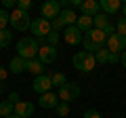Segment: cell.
I'll list each match as a JSON object with an SVG mask.
<instances>
[{"mask_svg":"<svg viewBox=\"0 0 126 118\" xmlns=\"http://www.w3.org/2000/svg\"><path fill=\"white\" fill-rule=\"evenodd\" d=\"M122 13H124V17H126V2L122 4Z\"/></svg>","mask_w":126,"mask_h":118,"instance_id":"obj_40","label":"cell"},{"mask_svg":"<svg viewBox=\"0 0 126 118\" xmlns=\"http://www.w3.org/2000/svg\"><path fill=\"white\" fill-rule=\"evenodd\" d=\"M34 110H36V105L32 101H19V103H15V114L19 118H30L34 114Z\"/></svg>","mask_w":126,"mask_h":118,"instance_id":"obj_13","label":"cell"},{"mask_svg":"<svg viewBox=\"0 0 126 118\" xmlns=\"http://www.w3.org/2000/svg\"><path fill=\"white\" fill-rule=\"evenodd\" d=\"M11 114H15V103H11L9 99L0 101V118H6V116H11Z\"/></svg>","mask_w":126,"mask_h":118,"instance_id":"obj_21","label":"cell"},{"mask_svg":"<svg viewBox=\"0 0 126 118\" xmlns=\"http://www.w3.org/2000/svg\"><path fill=\"white\" fill-rule=\"evenodd\" d=\"M116 34L118 36H126V17H120L116 23Z\"/></svg>","mask_w":126,"mask_h":118,"instance_id":"obj_26","label":"cell"},{"mask_svg":"<svg viewBox=\"0 0 126 118\" xmlns=\"http://www.w3.org/2000/svg\"><path fill=\"white\" fill-rule=\"evenodd\" d=\"M59 19H61V23H63L65 27H69V25H76L78 15L74 13L72 9H61V13H59Z\"/></svg>","mask_w":126,"mask_h":118,"instance_id":"obj_15","label":"cell"},{"mask_svg":"<svg viewBox=\"0 0 126 118\" xmlns=\"http://www.w3.org/2000/svg\"><path fill=\"white\" fill-rule=\"evenodd\" d=\"M40 13H42V17L48 19V21L57 19L59 13H61V4H59V0H46L44 4L40 6Z\"/></svg>","mask_w":126,"mask_h":118,"instance_id":"obj_7","label":"cell"},{"mask_svg":"<svg viewBox=\"0 0 126 118\" xmlns=\"http://www.w3.org/2000/svg\"><path fill=\"white\" fill-rule=\"evenodd\" d=\"M105 44H107L105 49H107L109 53H122V51H124V49H122V38L118 36V34H113V36H109Z\"/></svg>","mask_w":126,"mask_h":118,"instance_id":"obj_17","label":"cell"},{"mask_svg":"<svg viewBox=\"0 0 126 118\" xmlns=\"http://www.w3.org/2000/svg\"><path fill=\"white\" fill-rule=\"evenodd\" d=\"M120 61V53H109V59H107V63H118Z\"/></svg>","mask_w":126,"mask_h":118,"instance_id":"obj_33","label":"cell"},{"mask_svg":"<svg viewBox=\"0 0 126 118\" xmlns=\"http://www.w3.org/2000/svg\"><path fill=\"white\" fill-rule=\"evenodd\" d=\"M50 27H53V32H59V30H65V25L61 23V19H59V17L50 21Z\"/></svg>","mask_w":126,"mask_h":118,"instance_id":"obj_30","label":"cell"},{"mask_svg":"<svg viewBox=\"0 0 126 118\" xmlns=\"http://www.w3.org/2000/svg\"><path fill=\"white\" fill-rule=\"evenodd\" d=\"M99 6H101V13H105L109 17V15H116L122 9V2L120 0H101Z\"/></svg>","mask_w":126,"mask_h":118,"instance_id":"obj_14","label":"cell"},{"mask_svg":"<svg viewBox=\"0 0 126 118\" xmlns=\"http://www.w3.org/2000/svg\"><path fill=\"white\" fill-rule=\"evenodd\" d=\"M6 118H19V116H17V114H11V116H6Z\"/></svg>","mask_w":126,"mask_h":118,"instance_id":"obj_41","label":"cell"},{"mask_svg":"<svg viewBox=\"0 0 126 118\" xmlns=\"http://www.w3.org/2000/svg\"><path fill=\"white\" fill-rule=\"evenodd\" d=\"M55 112H57L61 118H63V116H67V114H69V103H65V101H59V105L55 108Z\"/></svg>","mask_w":126,"mask_h":118,"instance_id":"obj_27","label":"cell"},{"mask_svg":"<svg viewBox=\"0 0 126 118\" xmlns=\"http://www.w3.org/2000/svg\"><path fill=\"white\" fill-rule=\"evenodd\" d=\"M15 49H17V55H19L21 59L30 61V59H38V51H40V44H38L36 38L23 36V38H19V40H17Z\"/></svg>","mask_w":126,"mask_h":118,"instance_id":"obj_2","label":"cell"},{"mask_svg":"<svg viewBox=\"0 0 126 118\" xmlns=\"http://www.w3.org/2000/svg\"><path fill=\"white\" fill-rule=\"evenodd\" d=\"M82 32L78 30L76 25H69V27H65L63 30V40L67 42V44H72V46H76V44H82Z\"/></svg>","mask_w":126,"mask_h":118,"instance_id":"obj_9","label":"cell"},{"mask_svg":"<svg viewBox=\"0 0 126 118\" xmlns=\"http://www.w3.org/2000/svg\"><path fill=\"white\" fill-rule=\"evenodd\" d=\"M38 105H40L42 110H55V108L59 105V97L55 95L53 91H50V93H44V95L38 97Z\"/></svg>","mask_w":126,"mask_h":118,"instance_id":"obj_11","label":"cell"},{"mask_svg":"<svg viewBox=\"0 0 126 118\" xmlns=\"http://www.w3.org/2000/svg\"><path fill=\"white\" fill-rule=\"evenodd\" d=\"M103 34H105V36H107V38H109V36H113V34H116V27H113L111 23H109V25H107V27H105V30H103Z\"/></svg>","mask_w":126,"mask_h":118,"instance_id":"obj_35","label":"cell"},{"mask_svg":"<svg viewBox=\"0 0 126 118\" xmlns=\"http://www.w3.org/2000/svg\"><path fill=\"white\" fill-rule=\"evenodd\" d=\"M120 38H122V49L126 51V36H120Z\"/></svg>","mask_w":126,"mask_h":118,"instance_id":"obj_39","label":"cell"},{"mask_svg":"<svg viewBox=\"0 0 126 118\" xmlns=\"http://www.w3.org/2000/svg\"><path fill=\"white\" fill-rule=\"evenodd\" d=\"M105 42H107V36L103 34V30H97V27H93V30H88V32L84 34V38H82V46H84L86 53H97L99 49H103Z\"/></svg>","mask_w":126,"mask_h":118,"instance_id":"obj_1","label":"cell"},{"mask_svg":"<svg viewBox=\"0 0 126 118\" xmlns=\"http://www.w3.org/2000/svg\"><path fill=\"white\" fill-rule=\"evenodd\" d=\"M76 27L80 30L82 34H86L88 30H93V17H86V15H80L76 21Z\"/></svg>","mask_w":126,"mask_h":118,"instance_id":"obj_19","label":"cell"},{"mask_svg":"<svg viewBox=\"0 0 126 118\" xmlns=\"http://www.w3.org/2000/svg\"><path fill=\"white\" fill-rule=\"evenodd\" d=\"M50 82H53V86H59L61 89L63 84H67V76L63 72H55V74H50Z\"/></svg>","mask_w":126,"mask_h":118,"instance_id":"obj_23","label":"cell"},{"mask_svg":"<svg viewBox=\"0 0 126 118\" xmlns=\"http://www.w3.org/2000/svg\"><path fill=\"white\" fill-rule=\"evenodd\" d=\"M109 25V17L105 13H99L93 17V27H97V30H105V27Z\"/></svg>","mask_w":126,"mask_h":118,"instance_id":"obj_20","label":"cell"},{"mask_svg":"<svg viewBox=\"0 0 126 118\" xmlns=\"http://www.w3.org/2000/svg\"><path fill=\"white\" fill-rule=\"evenodd\" d=\"M50 30H53V27H50V21L44 19V17H36V19H32V23H30V32L34 34L36 40L38 38H46Z\"/></svg>","mask_w":126,"mask_h":118,"instance_id":"obj_6","label":"cell"},{"mask_svg":"<svg viewBox=\"0 0 126 118\" xmlns=\"http://www.w3.org/2000/svg\"><path fill=\"white\" fill-rule=\"evenodd\" d=\"M116 118H124V116H116Z\"/></svg>","mask_w":126,"mask_h":118,"instance_id":"obj_42","label":"cell"},{"mask_svg":"<svg viewBox=\"0 0 126 118\" xmlns=\"http://www.w3.org/2000/svg\"><path fill=\"white\" fill-rule=\"evenodd\" d=\"M6 76H9V70H6V68H2V65H0V84H2V82L6 80Z\"/></svg>","mask_w":126,"mask_h":118,"instance_id":"obj_36","label":"cell"},{"mask_svg":"<svg viewBox=\"0 0 126 118\" xmlns=\"http://www.w3.org/2000/svg\"><path fill=\"white\" fill-rule=\"evenodd\" d=\"M72 65L78 70V72H93L94 68H97V59H94L93 53H86V51H78L76 55L72 57Z\"/></svg>","mask_w":126,"mask_h":118,"instance_id":"obj_3","label":"cell"},{"mask_svg":"<svg viewBox=\"0 0 126 118\" xmlns=\"http://www.w3.org/2000/svg\"><path fill=\"white\" fill-rule=\"evenodd\" d=\"M6 27H9V13L0 9V30H6Z\"/></svg>","mask_w":126,"mask_h":118,"instance_id":"obj_28","label":"cell"},{"mask_svg":"<svg viewBox=\"0 0 126 118\" xmlns=\"http://www.w3.org/2000/svg\"><path fill=\"white\" fill-rule=\"evenodd\" d=\"M17 9H19V11H25V13H30L32 0H19V2H17Z\"/></svg>","mask_w":126,"mask_h":118,"instance_id":"obj_29","label":"cell"},{"mask_svg":"<svg viewBox=\"0 0 126 118\" xmlns=\"http://www.w3.org/2000/svg\"><path fill=\"white\" fill-rule=\"evenodd\" d=\"M80 93H82V89H80V84H78V82H67V84H63L61 89H59L57 97H59V101L69 103V101L78 99V97H80Z\"/></svg>","mask_w":126,"mask_h":118,"instance_id":"obj_5","label":"cell"},{"mask_svg":"<svg viewBox=\"0 0 126 118\" xmlns=\"http://www.w3.org/2000/svg\"><path fill=\"white\" fill-rule=\"evenodd\" d=\"M94 59H97V63L105 65V63H107V59H109V51L105 49V46H103V49H99L97 53H94Z\"/></svg>","mask_w":126,"mask_h":118,"instance_id":"obj_24","label":"cell"},{"mask_svg":"<svg viewBox=\"0 0 126 118\" xmlns=\"http://www.w3.org/2000/svg\"><path fill=\"white\" fill-rule=\"evenodd\" d=\"M57 59V49L55 46H48V44H40V51H38V61H42L44 65L53 63Z\"/></svg>","mask_w":126,"mask_h":118,"instance_id":"obj_10","label":"cell"},{"mask_svg":"<svg viewBox=\"0 0 126 118\" xmlns=\"http://www.w3.org/2000/svg\"><path fill=\"white\" fill-rule=\"evenodd\" d=\"M9 101H11V103H19V93L17 91H11L9 93Z\"/></svg>","mask_w":126,"mask_h":118,"instance_id":"obj_34","label":"cell"},{"mask_svg":"<svg viewBox=\"0 0 126 118\" xmlns=\"http://www.w3.org/2000/svg\"><path fill=\"white\" fill-rule=\"evenodd\" d=\"M120 63L126 68V51H122V53H120Z\"/></svg>","mask_w":126,"mask_h":118,"instance_id":"obj_37","label":"cell"},{"mask_svg":"<svg viewBox=\"0 0 126 118\" xmlns=\"http://www.w3.org/2000/svg\"><path fill=\"white\" fill-rule=\"evenodd\" d=\"M2 9H4V11L6 9H13L15 11V9H17V2H15V0H2Z\"/></svg>","mask_w":126,"mask_h":118,"instance_id":"obj_32","label":"cell"},{"mask_svg":"<svg viewBox=\"0 0 126 118\" xmlns=\"http://www.w3.org/2000/svg\"><path fill=\"white\" fill-rule=\"evenodd\" d=\"M59 32H53V30H50L48 32V36H46V44L48 46H55V49H57V44H59Z\"/></svg>","mask_w":126,"mask_h":118,"instance_id":"obj_25","label":"cell"},{"mask_svg":"<svg viewBox=\"0 0 126 118\" xmlns=\"http://www.w3.org/2000/svg\"><path fill=\"white\" fill-rule=\"evenodd\" d=\"M13 42V32L9 27L6 30H0V49H6V46Z\"/></svg>","mask_w":126,"mask_h":118,"instance_id":"obj_22","label":"cell"},{"mask_svg":"<svg viewBox=\"0 0 126 118\" xmlns=\"http://www.w3.org/2000/svg\"><path fill=\"white\" fill-rule=\"evenodd\" d=\"M82 118H101V114L97 112V110L90 108V110H86V112H84V116H82Z\"/></svg>","mask_w":126,"mask_h":118,"instance_id":"obj_31","label":"cell"},{"mask_svg":"<svg viewBox=\"0 0 126 118\" xmlns=\"http://www.w3.org/2000/svg\"><path fill=\"white\" fill-rule=\"evenodd\" d=\"M9 72H13V74L25 72V59H21L19 55H15V57L11 59V63H9Z\"/></svg>","mask_w":126,"mask_h":118,"instance_id":"obj_18","label":"cell"},{"mask_svg":"<svg viewBox=\"0 0 126 118\" xmlns=\"http://www.w3.org/2000/svg\"><path fill=\"white\" fill-rule=\"evenodd\" d=\"M82 0H69V6H80Z\"/></svg>","mask_w":126,"mask_h":118,"instance_id":"obj_38","label":"cell"},{"mask_svg":"<svg viewBox=\"0 0 126 118\" xmlns=\"http://www.w3.org/2000/svg\"><path fill=\"white\" fill-rule=\"evenodd\" d=\"M32 89L38 93V95H44V93H50L53 89V82H50V76L48 74H42V76H36L34 82H32Z\"/></svg>","mask_w":126,"mask_h":118,"instance_id":"obj_8","label":"cell"},{"mask_svg":"<svg viewBox=\"0 0 126 118\" xmlns=\"http://www.w3.org/2000/svg\"><path fill=\"white\" fill-rule=\"evenodd\" d=\"M30 13H25V11H11L9 13V25H13V30H17V32H25V30H30Z\"/></svg>","mask_w":126,"mask_h":118,"instance_id":"obj_4","label":"cell"},{"mask_svg":"<svg viewBox=\"0 0 126 118\" xmlns=\"http://www.w3.org/2000/svg\"><path fill=\"white\" fill-rule=\"evenodd\" d=\"M80 13L86 15V17H94V15L101 13V6H99V2H97V0H82Z\"/></svg>","mask_w":126,"mask_h":118,"instance_id":"obj_12","label":"cell"},{"mask_svg":"<svg viewBox=\"0 0 126 118\" xmlns=\"http://www.w3.org/2000/svg\"><path fill=\"white\" fill-rule=\"evenodd\" d=\"M25 72L34 74V76H42L44 74V63L38 61V59H30V61H25Z\"/></svg>","mask_w":126,"mask_h":118,"instance_id":"obj_16","label":"cell"}]
</instances>
